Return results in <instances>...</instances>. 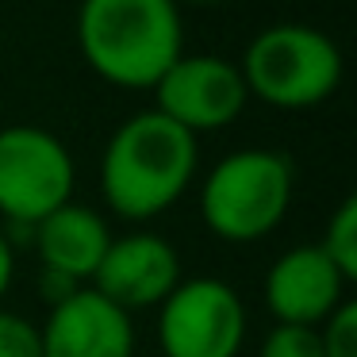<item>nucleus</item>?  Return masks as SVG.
Returning <instances> with one entry per match:
<instances>
[{
  "label": "nucleus",
  "instance_id": "7ed1b4c3",
  "mask_svg": "<svg viewBox=\"0 0 357 357\" xmlns=\"http://www.w3.org/2000/svg\"><path fill=\"white\" fill-rule=\"evenodd\" d=\"M238 73L246 93L280 112H303L331 100L342 85V50L311 24H273L250 39Z\"/></svg>",
  "mask_w": 357,
  "mask_h": 357
},
{
  "label": "nucleus",
  "instance_id": "0eeeda50",
  "mask_svg": "<svg viewBox=\"0 0 357 357\" xmlns=\"http://www.w3.org/2000/svg\"><path fill=\"white\" fill-rule=\"evenodd\" d=\"M246 81L231 58L181 54L154 85V112L188 135L223 131L246 112Z\"/></svg>",
  "mask_w": 357,
  "mask_h": 357
},
{
  "label": "nucleus",
  "instance_id": "ddd939ff",
  "mask_svg": "<svg viewBox=\"0 0 357 357\" xmlns=\"http://www.w3.org/2000/svg\"><path fill=\"white\" fill-rule=\"evenodd\" d=\"M323 357H357V303L342 300L331 315L319 323Z\"/></svg>",
  "mask_w": 357,
  "mask_h": 357
},
{
  "label": "nucleus",
  "instance_id": "9b49d317",
  "mask_svg": "<svg viewBox=\"0 0 357 357\" xmlns=\"http://www.w3.org/2000/svg\"><path fill=\"white\" fill-rule=\"evenodd\" d=\"M31 242H35L43 269L81 284V280H93L100 257L108 254L112 231L100 211L70 200L58 211H50L43 223L31 227Z\"/></svg>",
  "mask_w": 357,
  "mask_h": 357
},
{
  "label": "nucleus",
  "instance_id": "a211bd4d",
  "mask_svg": "<svg viewBox=\"0 0 357 357\" xmlns=\"http://www.w3.org/2000/svg\"><path fill=\"white\" fill-rule=\"evenodd\" d=\"M177 4H181V0H177ZM188 4H215V0H188Z\"/></svg>",
  "mask_w": 357,
  "mask_h": 357
},
{
  "label": "nucleus",
  "instance_id": "dca6fc26",
  "mask_svg": "<svg viewBox=\"0 0 357 357\" xmlns=\"http://www.w3.org/2000/svg\"><path fill=\"white\" fill-rule=\"evenodd\" d=\"M85 284H77V280H70V277H58V273H47L43 269V277H39V292H43V300L50 303V307H58L62 300H70L73 292H81Z\"/></svg>",
  "mask_w": 357,
  "mask_h": 357
},
{
  "label": "nucleus",
  "instance_id": "4468645a",
  "mask_svg": "<svg viewBox=\"0 0 357 357\" xmlns=\"http://www.w3.org/2000/svg\"><path fill=\"white\" fill-rule=\"evenodd\" d=\"M261 357H323L319 326H292L277 323L261 342Z\"/></svg>",
  "mask_w": 357,
  "mask_h": 357
},
{
  "label": "nucleus",
  "instance_id": "f3484780",
  "mask_svg": "<svg viewBox=\"0 0 357 357\" xmlns=\"http://www.w3.org/2000/svg\"><path fill=\"white\" fill-rule=\"evenodd\" d=\"M12 273H16V254H12V242L0 234V300H4V292L12 284Z\"/></svg>",
  "mask_w": 357,
  "mask_h": 357
},
{
  "label": "nucleus",
  "instance_id": "2eb2a0df",
  "mask_svg": "<svg viewBox=\"0 0 357 357\" xmlns=\"http://www.w3.org/2000/svg\"><path fill=\"white\" fill-rule=\"evenodd\" d=\"M0 357H43L39 326L16 311H0Z\"/></svg>",
  "mask_w": 357,
  "mask_h": 357
},
{
  "label": "nucleus",
  "instance_id": "f8f14e48",
  "mask_svg": "<svg viewBox=\"0 0 357 357\" xmlns=\"http://www.w3.org/2000/svg\"><path fill=\"white\" fill-rule=\"evenodd\" d=\"M326 257L334 261V269L342 273L346 280L357 277V196H346L338 204V211L326 223V234L319 242Z\"/></svg>",
  "mask_w": 357,
  "mask_h": 357
},
{
  "label": "nucleus",
  "instance_id": "9d476101",
  "mask_svg": "<svg viewBox=\"0 0 357 357\" xmlns=\"http://www.w3.org/2000/svg\"><path fill=\"white\" fill-rule=\"evenodd\" d=\"M349 280L334 269V261L315 246H296L280 254L265 273V303L277 323L319 326L342 303Z\"/></svg>",
  "mask_w": 357,
  "mask_h": 357
},
{
  "label": "nucleus",
  "instance_id": "20e7f679",
  "mask_svg": "<svg viewBox=\"0 0 357 357\" xmlns=\"http://www.w3.org/2000/svg\"><path fill=\"white\" fill-rule=\"evenodd\" d=\"M296 169L277 150H234L204 177L200 215L223 242H257L280 227L292 208Z\"/></svg>",
  "mask_w": 357,
  "mask_h": 357
},
{
  "label": "nucleus",
  "instance_id": "1a4fd4ad",
  "mask_svg": "<svg viewBox=\"0 0 357 357\" xmlns=\"http://www.w3.org/2000/svg\"><path fill=\"white\" fill-rule=\"evenodd\" d=\"M39 338L43 357H135L131 315L89 284L50 307Z\"/></svg>",
  "mask_w": 357,
  "mask_h": 357
},
{
  "label": "nucleus",
  "instance_id": "f03ea898",
  "mask_svg": "<svg viewBox=\"0 0 357 357\" xmlns=\"http://www.w3.org/2000/svg\"><path fill=\"white\" fill-rule=\"evenodd\" d=\"M77 47L100 81L116 89H154L185 54L177 0H81Z\"/></svg>",
  "mask_w": 357,
  "mask_h": 357
},
{
  "label": "nucleus",
  "instance_id": "423d86ee",
  "mask_svg": "<svg viewBox=\"0 0 357 357\" xmlns=\"http://www.w3.org/2000/svg\"><path fill=\"white\" fill-rule=\"evenodd\" d=\"M242 342H246V307L227 280H181L158 303L162 357H238Z\"/></svg>",
  "mask_w": 357,
  "mask_h": 357
},
{
  "label": "nucleus",
  "instance_id": "39448f33",
  "mask_svg": "<svg viewBox=\"0 0 357 357\" xmlns=\"http://www.w3.org/2000/svg\"><path fill=\"white\" fill-rule=\"evenodd\" d=\"M73 158L47 127L0 131V215L31 231L35 223L73 200Z\"/></svg>",
  "mask_w": 357,
  "mask_h": 357
},
{
  "label": "nucleus",
  "instance_id": "6e6552de",
  "mask_svg": "<svg viewBox=\"0 0 357 357\" xmlns=\"http://www.w3.org/2000/svg\"><path fill=\"white\" fill-rule=\"evenodd\" d=\"M177 284H181L177 250L162 234L135 231L123 234V238H112L89 288L131 315L139 307H158Z\"/></svg>",
  "mask_w": 357,
  "mask_h": 357
},
{
  "label": "nucleus",
  "instance_id": "f257e3e1",
  "mask_svg": "<svg viewBox=\"0 0 357 357\" xmlns=\"http://www.w3.org/2000/svg\"><path fill=\"white\" fill-rule=\"evenodd\" d=\"M200 165L196 135L165 119L162 112H139L112 131L100 158V196L119 219H154L188 192Z\"/></svg>",
  "mask_w": 357,
  "mask_h": 357
}]
</instances>
